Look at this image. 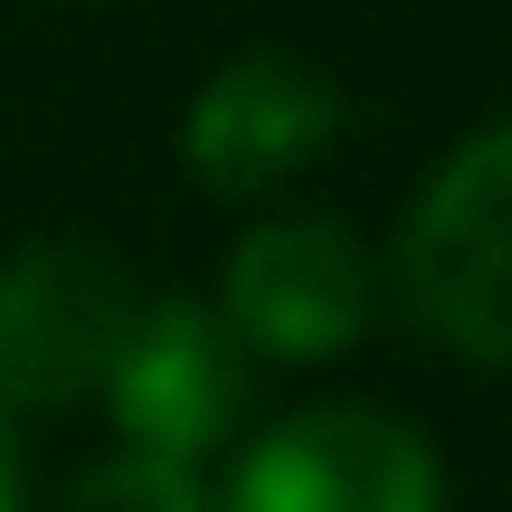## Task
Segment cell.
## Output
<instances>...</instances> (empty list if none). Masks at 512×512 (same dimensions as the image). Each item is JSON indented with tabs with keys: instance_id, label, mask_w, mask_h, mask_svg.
I'll use <instances>...</instances> for the list:
<instances>
[{
	"instance_id": "5",
	"label": "cell",
	"mask_w": 512,
	"mask_h": 512,
	"mask_svg": "<svg viewBox=\"0 0 512 512\" xmlns=\"http://www.w3.org/2000/svg\"><path fill=\"white\" fill-rule=\"evenodd\" d=\"M370 304H380V266H370L361 228L332 219V209H294V219L247 228L219 275L228 332L247 351H275V361L351 351L370 332Z\"/></svg>"
},
{
	"instance_id": "8",
	"label": "cell",
	"mask_w": 512,
	"mask_h": 512,
	"mask_svg": "<svg viewBox=\"0 0 512 512\" xmlns=\"http://www.w3.org/2000/svg\"><path fill=\"white\" fill-rule=\"evenodd\" d=\"M0 512H29V465H19V427L0 418Z\"/></svg>"
},
{
	"instance_id": "3",
	"label": "cell",
	"mask_w": 512,
	"mask_h": 512,
	"mask_svg": "<svg viewBox=\"0 0 512 512\" xmlns=\"http://www.w3.org/2000/svg\"><path fill=\"white\" fill-rule=\"evenodd\" d=\"M95 399L124 427V456L190 465L247 418L256 351L228 332V313L209 294H143V313H133V332H124Z\"/></svg>"
},
{
	"instance_id": "6",
	"label": "cell",
	"mask_w": 512,
	"mask_h": 512,
	"mask_svg": "<svg viewBox=\"0 0 512 512\" xmlns=\"http://www.w3.org/2000/svg\"><path fill=\"white\" fill-rule=\"evenodd\" d=\"M332 133H342V76L304 48H247L190 95L181 162H190L200 190L238 200V190H266L294 162H313Z\"/></svg>"
},
{
	"instance_id": "4",
	"label": "cell",
	"mask_w": 512,
	"mask_h": 512,
	"mask_svg": "<svg viewBox=\"0 0 512 512\" xmlns=\"http://www.w3.org/2000/svg\"><path fill=\"white\" fill-rule=\"evenodd\" d=\"M219 512H446V456L389 408L323 399L247 446Z\"/></svg>"
},
{
	"instance_id": "1",
	"label": "cell",
	"mask_w": 512,
	"mask_h": 512,
	"mask_svg": "<svg viewBox=\"0 0 512 512\" xmlns=\"http://www.w3.org/2000/svg\"><path fill=\"white\" fill-rule=\"evenodd\" d=\"M503 266H512V133L475 124L418 181V200L399 219V247H389V275H399V304L427 342L494 370L512 351Z\"/></svg>"
},
{
	"instance_id": "2",
	"label": "cell",
	"mask_w": 512,
	"mask_h": 512,
	"mask_svg": "<svg viewBox=\"0 0 512 512\" xmlns=\"http://www.w3.org/2000/svg\"><path fill=\"white\" fill-rule=\"evenodd\" d=\"M143 285L95 238H19L0 256V418L95 399L124 351Z\"/></svg>"
},
{
	"instance_id": "7",
	"label": "cell",
	"mask_w": 512,
	"mask_h": 512,
	"mask_svg": "<svg viewBox=\"0 0 512 512\" xmlns=\"http://www.w3.org/2000/svg\"><path fill=\"white\" fill-rule=\"evenodd\" d=\"M57 512H219L209 484L190 465H162V456H105L57 494Z\"/></svg>"
}]
</instances>
